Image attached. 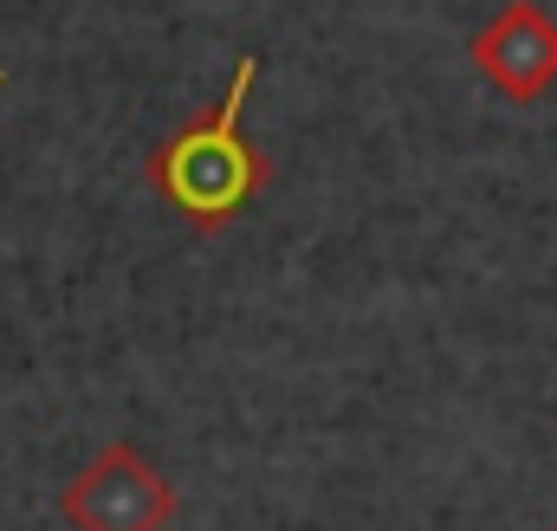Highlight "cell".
Wrapping results in <instances>:
<instances>
[{
  "label": "cell",
  "mask_w": 557,
  "mask_h": 531,
  "mask_svg": "<svg viewBox=\"0 0 557 531\" xmlns=\"http://www.w3.org/2000/svg\"><path fill=\"white\" fill-rule=\"evenodd\" d=\"M253 78H260V59L240 52V59H234V78H227V91H221V104H214L208 118L182 124L175 136H162V143L149 149V162H143L149 188H156L188 227H201V234L234 227V221L260 201V188L273 182L260 143L240 131V111H247V98H253Z\"/></svg>",
  "instance_id": "1"
},
{
  "label": "cell",
  "mask_w": 557,
  "mask_h": 531,
  "mask_svg": "<svg viewBox=\"0 0 557 531\" xmlns=\"http://www.w3.org/2000/svg\"><path fill=\"white\" fill-rule=\"evenodd\" d=\"M59 513L72 531H169L182 499L137 441H111L91 467H78L59 486Z\"/></svg>",
  "instance_id": "2"
},
{
  "label": "cell",
  "mask_w": 557,
  "mask_h": 531,
  "mask_svg": "<svg viewBox=\"0 0 557 531\" xmlns=\"http://www.w3.org/2000/svg\"><path fill=\"white\" fill-rule=\"evenodd\" d=\"M467 65L506 104H539L557 91V13L545 0H506L467 39Z\"/></svg>",
  "instance_id": "3"
},
{
  "label": "cell",
  "mask_w": 557,
  "mask_h": 531,
  "mask_svg": "<svg viewBox=\"0 0 557 531\" xmlns=\"http://www.w3.org/2000/svg\"><path fill=\"white\" fill-rule=\"evenodd\" d=\"M0 85H7V72H0Z\"/></svg>",
  "instance_id": "4"
},
{
  "label": "cell",
  "mask_w": 557,
  "mask_h": 531,
  "mask_svg": "<svg viewBox=\"0 0 557 531\" xmlns=\"http://www.w3.org/2000/svg\"><path fill=\"white\" fill-rule=\"evenodd\" d=\"M552 531H557V526H552Z\"/></svg>",
  "instance_id": "5"
}]
</instances>
